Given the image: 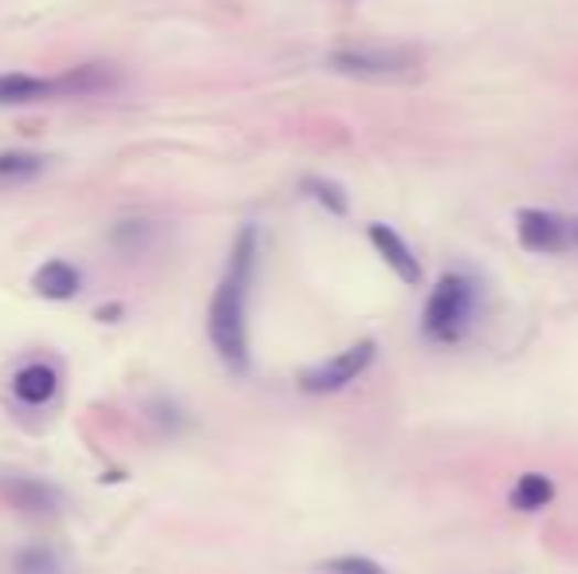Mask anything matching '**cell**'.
<instances>
[{
	"instance_id": "1",
	"label": "cell",
	"mask_w": 578,
	"mask_h": 574,
	"mask_svg": "<svg viewBox=\"0 0 578 574\" xmlns=\"http://www.w3.org/2000/svg\"><path fill=\"white\" fill-rule=\"evenodd\" d=\"M256 252H260V233L245 225L236 233L225 279L208 299V342L233 374H248V284H253Z\"/></svg>"
},
{
	"instance_id": "2",
	"label": "cell",
	"mask_w": 578,
	"mask_h": 574,
	"mask_svg": "<svg viewBox=\"0 0 578 574\" xmlns=\"http://www.w3.org/2000/svg\"><path fill=\"white\" fill-rule=\"evenodd\" d=\"M472 311H477V284H472L464 272H449V276L437 279V287L429 291L421 327L434 342H457L469 331Z\"/></svg>"
},
{
	"instance_id": "3",
	"label": "cell",
	"mask_w": 578,
	"mask_h": 574,
	"mask_svg": "<svg viewBox=\"0 0 578 574\" xmlns=\"http://www.w3.org/2000/svg\"><path fill=\"white\" fill-rule=\"evenodd\" d=\"M374 350L378 347H374L371 339L339 350V354H331V359L319 362V366L303 370V374H299V390H303V394H339V390L351 386L354 378L366 374V366L374 362Z\"/></svg>"
},
{
	"instance_id": "4",
	"label": "cell",
	"mask_w": 578,
	"mask_h": 574,
	"mask_svg": "<svg viewBox=\"0 0 578 574\" xmlns=\"http://www.w3.org/2000/svg\"><path fill=\"white\" fill-rule=\"evenodd\" d=\"M331 67L358 79H402V75H414L417 55L406 47H343V52H331Z\"/></svg>"
},
{
	"instance_id": "5",
	"label": "cell",
	"mask_w": 578,
	"mask_h": 574,
	"mask_svg": "<svg viewBox=\"0 0 578 574\" xmlns=\"http://www.w3.org/2000/svg\"><path fill=\"white\" fill-rule=\"evenodd\" d=\"M515 233H520V244L527 252H563L570 241V228L563 216L547 213V209H520L515 213Z\"/></svg>"
},
{
	"instance_id": "6",
	"label": "cell",
	"mask_w": 578,
	"mask_h": 574,
	"mask_svg": "<svg viewBox=\"0 0 578 574\" xmlns=\"http://www.w3.org/2000/svg\"><path fill=\"white\" fill-rule=\"evenodd\" d=\"M366 236H371L374 252H378L382 261H386V268H394V276H398L402 284H409V287L421 284V264H417L414 248H409V244L402 241L394 228L382 225V221H374V225L366 228Z\"/></svg>"
},
{
	"instance_id": "7",
	"label": "cell",
	"mask_w": 578,
	"mask_h": 574,
	"mask_svg": "<svg viewBox=\"0 0 578 574\" xmlns=\"http://www.w3.org/2000/svg\"><path fill=\"white\" fill-rule=\"evenodd\" d=\"M44 99H64V79L24 75V72L0 75V107H28V103H44Z\"/></svg>"
},
{
	"instance_id": "8",
	"label": "cell",
	"mask_w": 578,
	"mask_h": 574,
	"mask_svg": "<svg viewBox=\"0 0 578 574\" xmlns=\"http://www.w3.org/2000/svg\"><path fill=\"white\" fill-rule=\"evenodd\" d=\"M0 500L9 503V508H17V512L40 515L55 512L64 496L55 492L52 485H44V480H32V476H9V480H0Z\"/></svg>"
},
{
	"instance_id": "9",
	"label": "cell",
	"mask_w": 578,
	"mask_h": 574,
	"mask_svg": "<svg viewBox=\"0 0 578 574\" xmlns=\"http://www.w3.org/2000/svg\"><path fill=\"white\" fill-rule=\"evenodd\" d=\"M32 287H36L40 299H52V304H67V299L79 296L83 276L75 264L67 261H44L32 276Z\"/></svg>"
},
{
	"instance_id": "10",
	"label": "cell",
	"mask_w": 578,
	"mask_h": 574,
	"mask_svg": "<svg viewBox=\"0 0 578 574\" xmlns=\"http://www.w3.org/2000/svg\"><path fill=\"white\" fill-rule=\"evenodd\" d=\"M55 390H60V374L47 362H28L12 378V394L24 405H47L55 397Z\"/></svg>"
},
{
	"instance_id": "11",
	"label": "cell",
	"mask_w": 578,
	"mask_h": 574,
	"mask_svg": "<svg viewBox=\"0 0 578 574\" xmlns=\"http://www.w3.org/2000/svg\"><path fill=\"white\" fill-rule=\"evenodd\" d=\"M552 500H555V480L543 472H524L512 488V508H520V512H539Z\"/></svg>"
},
{
	"instance_id": "12",
	"label": "cell",
	"mask_w": 578,
	"mask_h": 574,
	"mask_svg": "<svg viewBox=\"0 0 578 574\" xmlns=\"http://www.w3.org/2000/svg\"><path fill=\"white\" fill-rule=\"evenodd\" d=\"M47 153L36 150H4L0 153V181H32L47 170Z\"/></svg>"
},
{
	"instance_id": "13",
	"label": "cell",
	"mask_w": 578,
	"mask_h": 574,
	"mask_svg": "<svg viewBox=\"0 0 578 574\" xmlns=\"http://www.w3.org/2000/svg\"><path fill=\"white\" fill-rule=\"evenodd\" d=\"M303 193H308L311 201H319L327 213L346 216V193L334 185V181H327V178H303Z\"/></svg>"
},
{
	"instance_id": "14",
	"label": "cell",
	"mask_w": 578,
	"mask_h": 574,
	"mask_svg": "<svg viewBox=\"0 0 578 574\" xmlns=\"http://www.w3.org/2000/svg\"><path fill=\"white\" fill-rule=\"evenodd\" d=\"M323 574H386L374 559L366 555H339V559H327L323 566H319Z\"/></svg>"
},
{
	"instance_id": "15",
	"label": "cell",
	"mask_w": 578,
	"mask_h": 574,
	"mask_svg": "<svg viewBox=\"0 0 578 574\" xmlns=\"http://www.w3.org/2000/svg\"><path fill=\"white\" fill-rule=\"evenodd\" d=\"M20 574H52L55 571V559L44 555V551H24V555L17 559Z\"/></svg>"
}]
</instances>
